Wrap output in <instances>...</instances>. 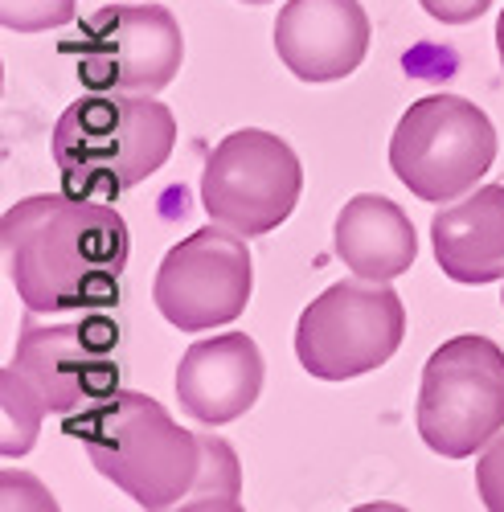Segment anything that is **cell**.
Masks as SVG:
<instances>
[{
    "label": "cell",
    "instance_id": "obj_1",
    "mask_svg": "<svg viewBox=\"0 0 504 512\" xmlns=\"http://www.w3.org/2000/svg\"><path fill=\"white\" fill-rule=\"evenodd\" d=\"M62 431L82 443L103 480H111L140 508H242V467L234 447L209 431H185L148 394L119 390L107 402L66 414Z\"/></svg>",
    "mask_w": 504,
    "mask_h": 512
},
{
    "label": "cell",
    "instance_id": "obj_2",
    "mask_svg": "<svg viewBox=\"0 0 504 512\" xmlns=\"http://www.w3.org/2000/svg\"><path fill=\"white\" fill-rule=\"evenodd\" d=\"M5 271L29 312L115 308L128 271V226L99 197L37 193L0 218Z\"/></svg>",
    "mask_w": 504,
    "mask_h": 512
},
{
    "label": "cell",
    "instance_id": "obj_3",
    "mask_svg": "<svg viewBox=\"0 0 504 512\" xmlns=\"http://www.w3.org/2000/svg\"><path fill=\"white\" fill-rule=\"evenodd\" d=\"M177 148V119L152 95L91 91L66 107L54 127V164L74 197L128 193Z\"/></svg>",
    "mask_w": 504,
    "mask_h": 512
},
{
    "label": "cell",
    "instance_id": "obj_4",
    "mask_svg": "<svg viewBox=\"0 0 504 512\" xmlns=\"http://www.w3.org/2000/svg\"><path fill=\"white\" fill-rule=\"evenodd\" d=\"M418 435L443 459H468L504 431V349L464 332L439 345L418 386Z\"/></svg>",
    "mask_w": 504,
    "mask_h": 512
},
{
    "label": "cell",
    "instance_id": "obj_5",
    "mask_svg": "<svg viewBox=\"0 0 504 512\" xmlns=\"http://www.w3.org/2000/svg\"><path fill=\"white\" fill-rule=\"evenodd\" d=\"M123 353H128L123 324L103 308L74 312V320L62 324H46L41 312H29L9 365L37 390L50 414L66 418L119 394Z\"/></svg>",
    "mask_w": 504,
    "mask_h": 512
},
{
    "label": "cell",
    "instance_id": "obj_6",
    "mask_svg": "<svg viewBox=\"0 0 504 512\" xmlns=\"http://www.w3.org/2000/svg\"><path fill=\"white\" fill-rule=\"evenodd\" d=\"M496 160L492 119L459 95H427L406 107L390 140L394 177L418 201H459L472 193Z\"/></svg>",
    "mask_w": 504,
    "mask_h": 512
},
{
    "label": "cell",
    "instance_id": "obj_7",
    "mask_svg": "<svg viewBox=\"0 0 504 512\" xmlns=\"http://www.w3.org/2000/svg\"><path fill=\"white\" fill-rule=\"evenodd\" d=\"M406 336V308L390 283L341 279L300 312L296 357L320 381L382 369Z\"/></svg>",
    "mask_w": 504,
    "mask_h": 512
},
{
    "label": "cell",
    "instance_id": "obj_8",
    "mask_svg": "<svg viewBox=\"0 0 504 512\" xmlns=\"http://www.w3.org/2000/svg\"><path fill=\"white\" fill-rule=\"evenodd\" d=\"M62 54L74 58V78L87 91L156 95L181 74L185 33L160 5H107L78 21Z\"/></svg>",
    "mask_w": 504,
    "mask_h": 512
},
{
    "label": "cell",
    "instance_id": "obj_9",
    "mask_svg": "<svg viewBox=\"0 0 504 512\" xmlns=\"http://www.w3.org/2000/svg\"><path fill=\"white\" fill-rule=\"evenodd\" d=\"M304 193V168L291 144L263 127H238L205 160L201 209L246 238L271 234Z\"/></svg>",
    "mask_w": 504,
    "mask_h": 512
},
{
    "label": "cell",
    "instance_id": "obj_10",
    "mask_svg": "<svg viewBox=\"0 0 504 512\" xmlns=\"http://www.w3.org/2000/svg\"><path fill=\"white\" fill-rule=\"evenodd\" d=\"M250 287H255V263L246 234L205 226L160 259L152 300L177 332H209L246 312Z\"/></svg>",
    "mask_w": 504,
    "mask_h": 512
},
{
    "label": "cell",
    "instance_id": "obj_11",
    "mask_svg": "<svg viewBox=\"0 0 504 512\" xmlns=\"http://www.w3.org/2000/svg\"><path fill=\"white\" fill-rule=\"evenodd\" d=\"M271 37L300 82H336L365 62L373 29L357 0H287Z\"/></svg>",
    "mask_w": 504,
    "mask_h": 512
},
{
    "label": "cell",
    "instance_id": "obj_12",
    "mask_svg": "<svg viewBox=\"0 0 504 512\" xmlns=\"http://www.w3.org/2000/svg\"><path fill=\"white\" fill-rule=\"evenodd\" d=\"M263 373V353L246 332L197 340L177 365V402L205 426H226L259 402Z\"/></svg>",
    "mask_w": 504,
    "mask_h": 512
},
{
    "label": "cell",
    "instance_id": "obj_13",
    "mask_svg": "<svg viewBox=\"0 0 504 512\" xmlns=\"http://www.w3.org/2000/svg\"><path fill=\"white\" fill-rule=\"evenodd\" d=\"M435 263L455 283H496L504 279V185H480L451 201L431 222Z\"/></svg>",
    "mask_w": 504,
    "mask_h": 512
},
{
    "label": "cell",
    "instance_id": "obj_14",
    "mask_svg": "<svg viewBox=\"0 0 504 512\" xmlns=\"http://www.w3.org/2000/svg\"><path fill=\"white\" fill-rule=\"evenodd\" d=\"M332 250L353 275L390 283L406 275L418 259V234L406 209L382 193H357L336 213Z\"/></svg>",
    "mask_w": 504,
    "mask_h": 512
},
{
    "label": "cell",
    "instance_id": "obj_15",
    "mask_svg": "<svg viewBox=\"0 0 504 512\" xmlns=\"http://www.w3.org/2000/svg\"><path fill=\"white\" fill-rule=\"evenodd\" d=\"M0 410H5V439H0V451H5V459H21L37 443L41 418L50 410L13 365H5V373H0Z\"/></svg>",
    "mask_w": 504,
    "mask_h": 512
},
{
    "label": "cell",
    "instance_id": "obj_16",
    "mask_svg": "<svg viewBox=\"0 0 504 512\" xmlns=\"http://www.w3.org/2000/svg\"><path fill=\"white\" fill-rule=\"evenodd\" d=\"M74 0H0V25L9 33H41L74 21Z\"/></svg>",
    "mask_w": 504,
    "mask_h": 512
},
{
    "label": "cell",
    "instance_id": "obj_17",
    "mask_svg": "<svg viewBox=\"0 0 504 512\" xmlns=\"http://www.w3.org/2000/svg\"><path fill=\"white\" fill-rule=\"evenodd\" d=\"M476 488H480L484 508L504 512V431L484 447V455L476 463Z\"/></svg>",
    "mask_w": 504,
    "mask_h": 512
},
{
    "label": "cell",
    "instance_id": "obj_18",
    "mask_svg": "<svg viewBox=\"0 0 504 512\" xmlns=\"http://www.w3.org/2000/svg\"><path fill=\"white\" fill-rule=\"evenodd\" d=\"M418 5L443 25H468V21H480L496 0H418Z\"/></svg>",
    "mask_w": 504,
    "mask_h": 512
},
{
    "label": "cell",
    "instance_id": "obj_19",
    "mask_svg": "<svg viewBox=\"0 0 504 512\" xmlns=\"http://www.w3.org/2000/svg\"><path fill=\"white\" fill-rule=\"evenodd\" d=\"M496 54H500V66H504V13L496 21Z\"/></svg>",
    "mask_w": 504,
    "mask_h": 512
},
{
    "label": "cell",
    "instance_id": "obj_20",
    "mask_svg": "<svg viewBox=\"0 0 504 512\" xmlns=\"http://www.w3.org/2000/svg\"><path fill=\"white\" fill-rule=\"evenodd\" d=\"M242 5H271V0H242Z\"/></svg>",
    "mask_w": 504,
    "mask_h": 512
},
{
    "label": "cell",
    "instance_id": "obj_21",
    "mask_svg": "<svg viewBox=\"0 0 504 512\" xmlns=\"http://www.w3.org/2000/svg\"><path fill=\"white\" fill-rule=\"evenodd\" d=\"M500 304H504V295H500Z\"/></svg>",
    "mask_w": 504,
    "mask_h": 512
}]
</instances>
